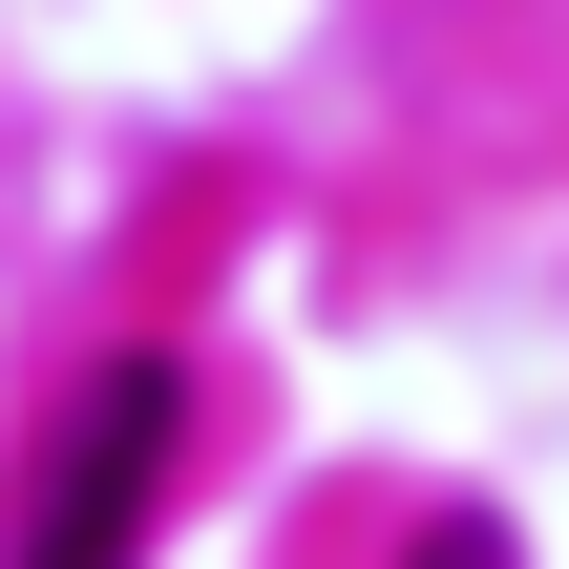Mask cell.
I'll return each mask as SVG.
<instances>
[{
  "label": "cell",
  "instance_id": "2",
  "mask_svg": "<svg viewBox=\"0 0 569 569\" xmlns=\"http://www.w3.org/2000/svg\"><path fill=\"white\" fill-rule=\"evenodd\" d=\"M401 569H528V549H507V528L465 507V528H422V549H401Z\"/></svg>",
  "mask_w": 569,
  "mask_h": 569
},
{
  "label": "cell",
  "instance_id": "1",
  "mask_svg": "<svg viewBox=\"0 0 569 569\" xmlns=\"http://www.w3.org/2000/svg\"><path fill=\"white\" fill-rule=\"evenodd\" d=\"M169 443H190V380H169V359H106V380L63 401L42 486H21V569H127L148 507H169Z\"/></svg>",
  "mask_w": 569,
  "mask_h": 569
}]
</instances>
